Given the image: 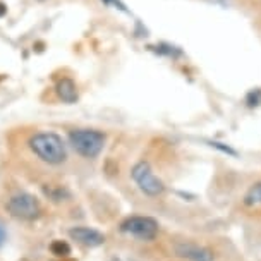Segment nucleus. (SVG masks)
Here are the masks:
<instances>
[{
    "instance_id": "nucleus-1",
    "label": "nucleus",
    "mask_w": 261,
    "mask_h": 261,
    "mask_svg": "<svg viewBox=\"0 0 261 261\" xmlns=\"http://www.w3.org/2000/svg\"><path fill=\"white\" fill-rule=\"evenodd\" d=\"M30 148L40 160L50 165H60L67 158L62 138L55 133H38L30 139Z\"/></svg>"
},
{
    "instance_id": "nucleus-2",
    "label": "nucleus",
    "mask_w": 261,
    "mask_h": 261,
    "mask_svg": "<svg viewBox=\"0 0 261 261\" xmlns=\"http://www.w3.org/2000/svg\"><path fill=\"white\" fill-rule=\"evenodd\" d=\"M71 146L85 158H96L105 146L107 136L96 129H74L69 133Z\"/></svg>"
},
{
    "instance_id": "nucleus-3",
    "label": "nucleus",
    "mask_w": 261,
    "mask_h": 261,
    "mask_svg": "<svg viewBox=\"0 0 261 261\" xmlns=\"http://www.w3.org/2000/svg\"><path fill=\"white\" fill-rule=\"evenodd\" d=\"M6 208L14 218H19V220H35L41 213L40 201L28 193H17L11 196Z\"/></svg>"
},
{
    "instance_id": "nucleus-4",
    "label": "nucleus",
    "mask_w": 261,
    "mask_h": 261,
    "mask_svg": "<svg viewBox=\"0 0 261 261\" xmlns=\"http://www.w3.org/2000/svg\"><path fill=\"white\" fill-rule=\"evenodd\" d=\"M134 182L138 184V188L148 196H160L165 191V186L158 177L153 174L151 167L148 162H138L130 170Z\"/></svg>"
},
{
    "instance_id": "nucleus-5",
    "label": "nucleus",
    "mask_w": 261,
    "mask_h": 261,
    "mask_svg": "<svg viewBox=\"0 0 261 261\" xmlns=\"http://www.w3.org/2000/svg\"><path fill=\"white\" fill-rule=\"evenodd\" d=\"M120 230L138 239L153 241L158 236V222L151 217H129L120 223Z\"/></svg>"
},
{
    "instance_id": "nucleus-6",
    "label": "nucleus",
    "mask_w": 261,
    "mask_h": 261,
    "mask_svg": "<svg viewBox=\"0 0 261 261\" xmlns=\"http://www.w3.org/2000/svg\"><path fill=\"white\" fill-rule=\"evenodd\" d=\"M174 253L188 261H215V254L212 251L194 242H177L174 246Z\"/></svg>"
},
{
    "instance_id": "nucleus-7",
    "label": "nucleus",
    "mask_w": 261,
    "mask_h": 261,
    "mask_svg": "<svg viewBox=\"0 0 261 261\" xmlns=\"http://www.w3.org/2000/svg\"><path fill=\"white\" fill-rule=\"evenodd\" d=\"M69 236H71L72 241L86 246V248H96V246H101L105 242V236L98 232L96 228L90 227H74L69 230Z\"/></svg>"
},
{
    "instance_id": "nucleus-8",
    "label": "nucleus",
    "mask_w": 261,
    "mask_h": 261,
    "mask_svg": "<svg viewBox=\"0 0 261 261\" xmlns=\"http://www.w3.org/2000/svg\"><path fill=\"white\" fill-rule=\"evenodd\" d=\"M57 96L64 103H76L77 101V86L71 77H62L55 86Z\"/></svg>"
},
{
    "instance_id": "nucleus-9",
    "label": "nucleus",
    "mask_w": 261,
    "mask_h": 261,
    "mask_svg": "<svg viewBox=\"0 0 261 261\" xmlns=\"http://www.w3.org/2000/svg\"><path fill=\"white\" fill-rule=\"evenodd\" d=\"M41 191H43V194L54 203H60L71 198V193L65 188H62V186H57V184H46L41 188Z\"/></svg>"
},
{
    "instance_id": "nucleus-10",
    "label": "nucleus",
    "mask_w": 261,
    "mask_h": 261,
    "mask_svg": "<svg viewBox=\"0 0 261 261\" xmlns=\"http://www.w3.org/2000/svg\"><path fill=\"white\" fill-rule=\"evenodd\" d=\"M244 204L249 208L261 206V182H256L254 186H251L249 191L244 196Z\"/></svg>"
},
{
    "instance_id": "nucleus-11",
    "label": "nucleus",
    "mask_w": 261,
    "mask_h": 261,
    "mask_svg": "<svg viewBox=\"0 0 261 261\" xmlns=\"http://www.w3.org/2000/svg\"><path fill=\"white\" fill-rule=\"evenodd\" d=\"M50 251L55 254V256H69L71 254V248L65 241H54L50 244Z\"/></svg>"
},
{
    "instance_id": "nucleus-12",
    "label": "nucleus",
    "mask_w": 261,
    "mask_h": 261,
    "mask_svg": "<svg viewBox=\"0 0 261 261\" xmlns=\"http://www.w3.org/2000/svg\"><path fill=\"white\" fill-rule=\"evenodd\" d=\"M151 48H155L158 54L162 55H169V57H177V55H180L179 50L175 48V46H170V45H158V46H151Z\"/></svg>"
},
{
    "instance_id": "nucleus-13",
    "label": "nucleus",
    "mask_w": 261,
    "mask_h": 261,
    "mask_svg": "<svg viewBox=\"0 0 261 261\" xmlns=\"http://www.w3.org/2000/svg\"><path fill=\"white\" fill-rule=\"evenodd\" d=\"M246 101H248V105L249 107H256V105H259V101H261V93L258 90H254V91H251L248 98H246Z\"/></svg>"
},
{
    "instance_id": "nucleus-14",
    "label": "nucleus",
    "mask_w": 261,
    "mask_h": 261,
    "mask_svg": "<svg viewBox=\"0 0 261 261\" xmlns=\"http://www.w3.org/2000/svg\"><path fill=\"white\" fill-rule=\"evenodd\" d=\"M103 2L107 4V6H117L120 11H125V7H124V4L122 2H119V0H103Z\"/></svg>"
},
{
    "instance_id": "nucleus-15",
    "label": "nucleus",
    "mask_w": 261,
    "mask_h": 261,
    "mask_svg": "<svg viewBox=\"0 0 261 261\" xmlns=\"http://www.w3.org/2000/svg\"><path fill=\"white\" fill-rule=\"evenodd\" d=\"M6 239H7V232H6V227L0 223V248L4 246V242H6Z\"/></svg>"
},
{
    "instance_id": "nucleus-16",
    "label": "nucleus",
    "mask_w": 261,
    "mask_h": 261,
    "mask_svg": "<svg viewBox=\"0 0 261 261\" xmlns=\"http://www.w3.org/2000/svg\"><path fill=\"white\" fill-rule=\"evenodd\" d=\"M210 4H215V6H220V7H228L230 6V0H208Z\"/></svg>"
},
{
    "instance_id": "nucleus-17",
    "label": "nucleus",
    "mask_w": 261,
    "mask_h": 261,
    "mask_svg": "<svg viewBox=\"0 0 261 261\" xmlns=\"http://www.w3.org/2000/svg\"><path fill=\"white\" fill-rule=\"evenodd\" d=\"M6 12H7L6 4H2V2H0V17H4V16H6Z\"/></svg>"
},
{
    "instance_id": "nucleus-18",
    "label": "nucleus",
    "mask_w": 261,
    "mask_h": 261,
    "mask_svg": "<svg viewBox=\"0 0 261 261\" xmlns=\"http://www.w3.org/2000/svg\"><path fill=\"white\" fill-rule=\"evenodd\" d=\"M0 79H2V76H0Z\"/></svg>"
}]
</instances>
